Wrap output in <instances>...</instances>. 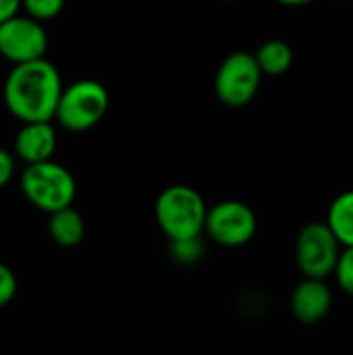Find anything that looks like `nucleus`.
Segmentation results:
<instances>
[{
  "label": "nucleus",
  "instance_id": "21",
  "mask_svg": "<svg viewBox=\"0 0 353 355\" xmlns=\"http://www.w3.org/2000/svg\"><path fill=\"white\" fill-rule=\"evenodd\" d=\"M339 2H345V0H339Z\"/></svg>",
  "mask_w": 353,
  "mask_h": 355
},
{
  "label": "nucleus",
  "instance_id": "1",
  "mask_svg": "<svg viewBox=\"0 0 353 355\" xmlns=\"http://www.w3.org/2000/svg\"><path fill=\"white\" fill-rule=\"evenodd\" d=\"M62 92L58 69L44 56L12 67L4 81V104L21 123L52 121Z\"/></svg>",
  "mask_w": 353,
  "mask_h": 355
},
{
  "label": "nucleus",
  "instance_id": "11",
  "mask_svg": "<svg viewBox=\"0 0 353 355\" xmlns=\"http://www.w3.org/2000/svg\"><path fill=\"white\" fill-rule=\"evenodd\" d=\"M48 233H50V237H52V241L56 245L75 248L85 237V220L71 204V206H64L60 210L50 212Z\"/></svg>",
  "mask_w": 353,
  "mask_h": 355
},
{
  "label": "nucleus",
  "instance_id": "6",
  "mask_svg": "<svg viewBox=\"0 0 353 355\" xmlns=\"http://www.w3.org/2000/svg\"><path fill=\"white\" fill-rule=\"evenodd\" d=\"M341 243L327 223H308L295 239V264L304 277L327 279L333 275Z\"/></svg>",
  "mask_w": 353,
  "mask_h": 355
},
{
  "label": "nucleus",
  "instance_id": "17",
  "mask_svg": "<svg viewBox=\"0 0 353 355\" xmlns=\"http://www.w3.org/2000/svg\"><path fill=\"white\" fill-rule=\"evenodd\" d=\"M12 175H15V158L10 152L0 150V187L8 185Z\"/></svg>",
  "mask_w": 353,
  "mask_h": 355
},
{
  "label": "nucleus",
  "instance_id": "19",
  "mask_svg": "<svg viewBox=\"0 0 353 355\" xmlns=\"http://www.w3.org/2000/svg\"><path fill=\"white\" fill-rule=\"evenodd\" d=\"M279 4H285V6H304L312 0H277Z\"/></svg>",
  "mask_w": 353,
  "mask_h": 355
},
{
  "label": "nucleus",
  "instance_id": "18",
  "mask_svg": "<svg viewBox=\"0 0 353 355\" xmlns=\"http://www.w3.org/2000/svg\"><path fill=\"white\" fill-rule=\"evenodd\" d=\"M21 8V0H0V23L15 17Z\"/></svg>",
  "mask_w": 353,
  "mask_h": 355
},
{
  "label": "nucleus",
  "instance_id": "3",
  "mask_svg": "<svg viewBox=\"0 0 353 355\" xmlns=\"http://www.w3.org/2000/svg\"><path fill=\"white\" fill-rule=\"evenodd\" d=\"M21 191L31 206L50 214L73 204L77 185L69 168L50 158L27 164L21 175Z\"/></svg>",
  "mask_w": 353,
  "mask_h": 355
},
{
  "label": "nucleus",
  "instance_id": "8",
  "mask_svg": "<svg viewBox=\"0 0 353 355\" xmlns=\"http://www.w3.org/2000/svg\"><path fill=\"white\" fill-rule=\"evenodd\" d=\"M48 52V33L42 21L29 15H15L0 23V54L12 64L44 58Z\"/></svg>",
  "mask_w": 353,
  "mask_h": 355
},
{
  "label": "nucleus",
  "instance_id": "14",
  "mask_svg": "<svg viewBox=\"0 0 353 355\" xmlns=\"http://www.w3.org/2000/svg\"><path fill=\"white\" fill-rule=\"evenodd\" d=\"M333 275L337 279V285L353 297V245L343 248V252L337 258Z\"/></svg>",
  "mask_w": 353,
  "mask_h": 355
},
{
  "label": "nucleus",
  "instance_id": "9",
  "mask_svg": "<svg viewBox=\"0 0 353 355\" xmlns=\"http://www.w3.org/2000/svg\"><path fill=\"white\" fill-rule=\"evenodd\" d=\"M333 306V293L325 279L304 277L291 293V314L302 324L320 322Z\"/></svg>",
  "mask_w": 353,
  "mask_h": 355
},
{
  "label": "nucleus",
  "instance_id": "2",
  "mask_svg": "<svg viewBox=\"0 0 353 355\" xmlns=\"http://www.w3.org/2000/svg\"><path fill=\"white\" fill-rule=\"evenodd\" d=\"M208 206L202 193L189 185H169L160 191L154 214L160 231L171 241L193 239L204 233Z\"/></svg>",
  "mask_w": 353,
  "mask_h": 355
},
{
  "label": "nucleus",
  "instance_id": "20",
  "mask_svg": "<svg viewBox=\"0 0 353 355\" xmlns=\"http://www.w3.org/2000/svg\"><path fill=\"white\" fill-rule=\"evenodd\" d=\"M221 2H231V0H221Z\"/></svg>",
  "mask_w": 353,
  "mask_h": 355
},
{
  "label": "nucleus",
  "instance_id": "12",
  "mask_svg": "<svg viewBox=\"0 0 353 355\" xmlns=\"http://www.w3.org/2000/svg\"><path fill=\"white\" fill-rule=\"evenodd\" d=\"M327 225L341 243V248L353 245V189L337 196L329 208Z\"/></svg>",
  "mask_w": 353,
  "mask_h": 355
},
{
  "label": "nucleus",
  "instance_id": "10",
  "mask_svg": "<svg viewBox=\"0 0 353 355\" xmlns=\"http://www.w3.org/2000/svg\"><path fill=\"white\" fill-rule=\"evenodd\" d=\"M15 152L27 164L50 160L56 152V129L52 121L23 123L15 137Z\"/></svg>",
  "mask_w": 353,
  "mask_h": 355
},
{
  "label": "nucleus",
  "instance_id": "4",
  "mask_svg": "<svg viewBox=\"0 0 353 355\" xmlns=\"http://www.w3.org/2000/svg\"><path fill=\"white\" fill-rule=\"evenodd\" d=\"M110 106L106 87L96 79H79L69 87L62 85L54 119L69 131H87L96 127Z\"/></svg>",
  "mask_w": 353,
  "mask_h": 355
},
{
  "label": "nucleus",
  "instance_id": "7",
  "mask_svg": "<svg viewBox=\"0 0 353 355\" xmlns=\"http://www.w3.org/2000/svg\"><path fill=\"white\" fill-rule=\"evenodd\" d=\"M258 220L254 210L237 200H225L208 208L204 233L225 248H241L256 235Z\"/></svg>",
  "mask_w": 353,
  "mask_h": 355
},
{
  "label": "nucleus",
  "instance_id": "5",
  "mask_svg": "<svg viewBox=\"0 0 353 355\" xmlns=\"http://www.w3.org/2000/svg\"><path fill=\"white\" fill-rule=\"evenodd\" d=\"M262 71L250 52L229 54L214 77V92L218 100L231 108H241L254 100L260 89Z\"/></svg>",
  "mask_w": 353,
  "mask_h": 355
},
{
  "label": "nucleus",
  "instance_id": "15",
  "mask_svg": "<svg viewBox=\"0 0 353 355\" xmlns=\"http://www.w3.org/2000/svg\"><path fill=\"white\" fill-rule=\"evenodd\" d=\"M25 12L37 21H50L60 15L64 0H21Z\"/></svg>",
  "mask_w": 353,
  "mask_h": 355
},
{
  "label": "nucleus",
  "instance_id": "16",
  "mask_svg": "<svg viewBox=\"0 0 353 355\" xmlns=\"http://www.w3.org/2000/svg\"><path fill=\"white\" fill-rule=\"evenodd\" d=\"M17 295V277L15 272L0 262V308L8 306Z\"/></svg>",
  "mask_w": 353,
  "mask_h": 355
},
{
  "label": "nucleus",
  "instance_id": "13",
  "mask_svg": "<svg viewBox=\"0 0 353 355\" xmlns=\"http://www.w3.org/2000/svg\"><path fill=\"white\" fill-rule=\"evenodd\" d=\"M254 58H256L262 75L277 77V75H283V73H287L291 69V64H293V50L283 40H268V42H264L258 48Z\"/></svg>",
  "mask_w": 353,
  "mask_h": 355
}]
</instances>
